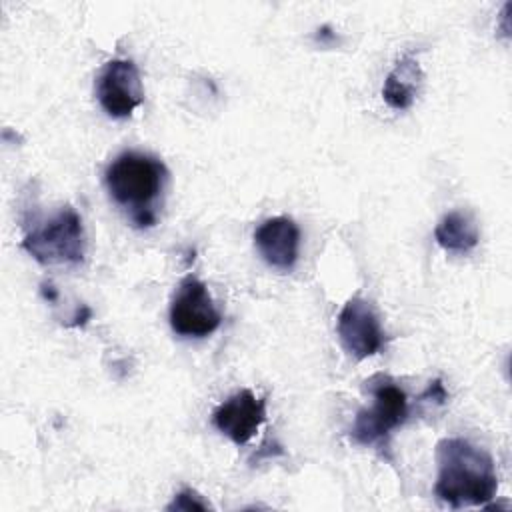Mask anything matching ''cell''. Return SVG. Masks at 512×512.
Wrapping results in <instances>:
<instances>
[{
	"label": "cell",
	"mask_w": 512,
	"mask_h": 512,
	"mask_svg": "<svg viewBox=\"0 0 512 512\" xmlns=\"http://www.w3.org/2000/svg\"><path fill=\"white\" fill-rule=\"evenodd\" d=\"M314 40H316L318 44H330V42H334V40H336V34L332 32V28H330V26H322V28H318V30H316Z\"/></svg>",
	"instance_id": "cell-15"
},
{
	"label": "cell",
	"mask_w": 512,
	"mask_h": 512,
	"mask_svg": "<svg viewBox=\"0 0 512 512\" xmlns=\"http://www.w3.org/2000/svg\"><path fill=\"white\" fill-rule=\"evenodd\" d=\"M96 98L112 118H128L144 102L138 66L130 58L106 62L96 78Z\"/></svg>",
	"instance_id": "cell-6"
},
{
	"label": "cell",
	"mask_w": 512,
	"mask_h": 512,
	"mask_svg": "<svg viewBox=\"0 0 512 512\" xmlns=\"http://www.w3.org/2000/svg\"><path fill=\"white\" fill-rule=\"evenodd\" d=\"M366 384H370L372 406L358 410L350 438L362 446L384 448L392 430L408 418V396L392 378L382 374L370 378Z\"/></svg>",
	"instance_id": "cell-4"
},
{
	"label": "cell",
	"mask_w": 512,
	"mask_h": 512,
	"mask_svg": "<svg viewBox=\"0 0 512 512\" xmlns=\"http://www.w3.org/2000/svg\"><path fill=\"white\" fill-rule=\"evenodd\" d=\"M42 296L46 298V300H50V302H54L56 298H58V292L50 286V284H42Z\"/></svg>",
	"instance_id": "cell-16"
},
{
	"label": "cell",
	"mask_w": 512,
	"mask_h": 512,
	"mask_svg": "<svg viewBox=\"0 0 512 512\" xmlns=\"http://www.w3.org/2000/svg\"><path fill=\"white\" fill-rule=\"evenodd\" d=\"M434 240L448 252L468 254L478 246L480 232L472 214L452 210L440 218L434 228Z\"/></svg>",
	"instance_id": "cell-11"
},
{
	"label": "cell",
	"mask_w": 512,
	"mask_h": 512,
	"mask_svg": "<svg viewBox=\"0 0 512 512\" xmlns=\"http://www.w3.org/2000/svg\"><path fill=\"white\" fill-rule=\"evenodd\" d=\"M420 400H434V402H438V404H444V402L448 400V392H446L442 380H440V378L432 380V382L428 384V388L422 392Z\"/></svg>",
	"instance_id": "cell-13"
},
{
	"label": "cell",
	"mask_w": 512,
	"mask_h": 512,
	"mask_svg": "<svg viewBox=\"0 0 512 512\" xmlns=\"http://www.w3.org/2000/svg\"><path fill=\"white\" fill-rule=\"evenodd\" d=\"M336 330L342 348L356 360L378 354L386 344V334L376 310L362 296H352L340 310Z\"/></svg>",
	"instance_id": "cell-7"
},
{
	"label": "cell",
	"mask_w": 512,
	"mask_h": 512,
	"mask_svg": "<svg viewBox=\"0 0 512 512\" xmlns=\"http://www.w3.org/2000/svg\"><path fill=\"white\" fill-rule=\"evenodd\" d=\"M90 318H92V310L82 304V306L78 308V312L74 314V318H72V322H70L68 326H84Z\"/></svg>",
	"instance_id": "cell-14"
},
{
	"label": "cell",
	"mask_w": 512,
	"mask_h": 512,
	"mask_svg": "<svg viewBox=\"0 0 512 512\" xmlns=\"http://www.w3.org/2000/svg\"><path fill=\"white\" fill-rule=\"evenodd\" d=\"M422 84L424 72L420 68V62L412 52H406L388 72L382 86V98L394 110H408L416 102Z\"/></svg>",
	"instance_id": "cell-10"
},
{
	"label": "cell",
	"mask_w": 512,
	"mask_h": 512,
	"mask_svg": "<svg viewBox=\"0 0 512 512\" xmlns=\"http://www.w3.org/2000/svg\"><path fill=\"white\" fill-rule=\"evenodd\" d=\"M210 502L204 500L196 490L192 488H184L180 490L174 500L166 506V510H184V512H190V510H210Z\"/></svg>",
	"instance_id": "cell-12"
},
{
	"label": "cell",
	"mask_w": 512,
	"mask_h": 512,
	"mask_svg": "<svg viewBox=\"0 0 512 512\" xmlns=\"http://www.w3.org/2000/svg\"><path fill=\"white\" fill-rule=\"evenodd\" d=\"M168 316L174 334L184 338H206L222 322L206 284L192 274L182 278L174 290Z\"/></svg>",
	"instance_id": "cell-5"
},
{
	"label": "cell",
	"mask_w": 512,
	"mask_h": 512,
	"mask_svg": "<svg viewBox=\"0 0 512 512\" xmlns=\"http://www.w3.org/2000/svg\"><path fill=\"white\" fill-rule=\"evenodd\" d=\"M266 420V400L242 388L228 396L212 412V424L236 446H244Z\"/></svg>",
	"instance_id": "cell-8"
},
{
	"label": "cell",
	"mask_w": 512,
	"mask_h": 512,
	"mask_svg": "<svg viewBox=\"0 0 512 512\" xmlns=\"http://www.w3.org/2000/svg\"><path fill=\"white\" fill-rule=\"evenodd\" d=\"M254 244L268 266L290 272L300 254V228L288 216L268 218L256 228Z\"/></svg>",
	"instance_id": "cell-9"
},
{
	"label": "cell",
	"mask_w": 512,
	"mask_h": 512,
	"mask_svg": "<svg viewBox=\"0 0 512 512\" xmlns=\"http://www.w3.org/2000/svg\"><path fill=\"white\" fill-rule=\"evenodd\" d=\"M436 464L434 494L450 508L486 506L496 498L498 474L484 448L464 438H442L436 444Z\"/></svg>",
	"instance_id": "cell-1"
},
{
	"label": "cell",
	"mask_w": 512,
	"mask_h": 512,
	"mask_svg": "<svg viewBox=\"0 0 512 512\" xmlns=\"http://www.w3.org/2000/svg\"><path fill=\"white\" fill-rule=\"evenodd\" d=\"M20 246L40 264H80L86 256L82 218L72 206H62L40 224L32 220Z\"/></svg>",
	"instance_id": "cell-3"
},
{
	"label": "cell",
	"mask_w": 512,
	"mask_h": 512,
	"mask_svg": "<svg viewBox=\"0 0 512 512\" xmlns=\"http://www.w3.org/2000/svg\"><path fill=\"white\" fill-rule=\"evenodd\" d=\"M168 182L166 164L148 152L124 150L104 172V184L112 202L122 208L138 228L156 224V206Z\"/></svg>",
	"instance_id": "cell-2"
}]
</instances>
